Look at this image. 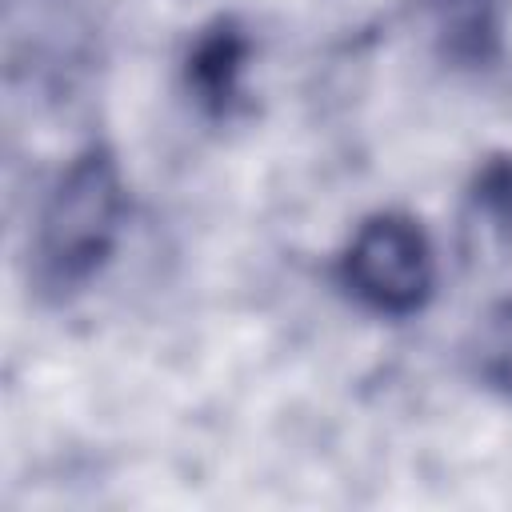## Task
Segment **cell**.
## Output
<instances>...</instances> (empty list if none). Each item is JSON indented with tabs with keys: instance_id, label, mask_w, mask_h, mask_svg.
Wrapping results in <instances>:
<instances>
[{
	"instance_id": "obj_1",
	"label": "cell",
	"mask_w": 512,
	"mask_h": 512,
	"mask_svg": "<svg viewBox=\"0 0 512 512\" xmlns=\"http://www.w3.org/2000/svg\"><path fill=\"white\" fill-rule=\"evenodd\" d=\"M128 224V184L120 160L104 144L80 148L48 184L32 244L28 276L48 300H68L88 288L120 248Z\"/></svg>"
},
{
	"instance_id": "obj_2",
	"label": "cell",
	"mask_w": 512,
	"mask_h": 512,
	"mask_svg": "<svg viewBox=\"0 0 512 512\" xmlns=\"http://www.w3.org/2000/svg\"><path fill=\"white\" fill-rule=\"evenodd\" d=\"M340 288L368 312L408 320L436 292V252L424 224L408 212H372L348 236L336 260Z\"/></svg>"
},
{
	"instance_id": "obj_3",
	"label": "cell",
	"mask_w": 512,
	"mask_h": 512,
	"mask_svg": "<svg viewBox=\"0 0 512 512\" xmlns=\"http://www.w3.org/2000/svg\"><path fill=\"white\" fill-rule=\"evenodd\" d=\"M248 60H252V36L236 16H216L212 24H204L184 56V88L192 104L204 116L224 120L244 96Z\"/></svg>"
},
{
	"instance_id": "obj_4",
	"label": "cell",
	"mask_w": 512,
	"mask_h": 512,
	"mask_svg": "<svg viewBox=\"0 0 512 512\" xmlns=\"http://www.w3.org/2000/svg\"><path fill=\"white\" fill-rule=\"evenodd\" d=\"M464 248L472 256H488L512 244V156L488 160L464 196Z\"/></svg>"
},
{
	"instance_id": "obj_5",
	"label": "cell",
	"mask_w": 512,
	"mask_h": 512,
	"mask_svg": "<svg viewBox=\"0 0 512 512\" xmlns=\"http://www.w3.org/2000/svg\"><path fill=\"white\" fill-rule=\"evenodd\" d=\"M436 32L448 56L480 64L496 44V0H432Z\"/></svg>"
},
{
	"instance_id": "obj_6",
	"label": "cell",
	"mask_w": 512,
	"mask_h": 512,
	"mask_svg": "<svg viewBox=\"0 0 512 512\" xmlns=\"http://www.w3.org/2000/svg\"><path fill=\"white\" fill-rule=\"evenodd\" d=\"M468 368L488 392L512 400V300L488 308L484 320L472 328Z\"/></svg>"
}]
</instances>
